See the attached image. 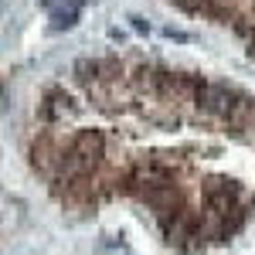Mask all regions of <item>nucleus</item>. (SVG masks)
<instances>
[{"label":"nucleus","mask_w":255,"mask_h":255,"mask_svg":"<svg viewBox=\"0 0 255 255\" xmlns=\"http://www.w3.org/2000/svg\"><path fill=\"white\" fill-rule=\"evenodd\" d=\"M31 163L68 208L123 197L167 245L204 249L255 211V96L150 61H79L41 99Z\"/></svg>","instance_id":"f257e3e1"},{"label":"nucleus","mask_w":255,"mask_h":255,"mask_svg":"<svg viewBox=\"0 0 255 255\" xmlns=\"http://www.w3.org/2000/svg\"><path fill=\"white\" fill-rule=\"evenodd\" d=\"M170 3L191 10V14H201V17H211L215 24L235 31L255 55V0H170Z\"/></svg>","instance_id":"f03ea898"}]
</instances>
